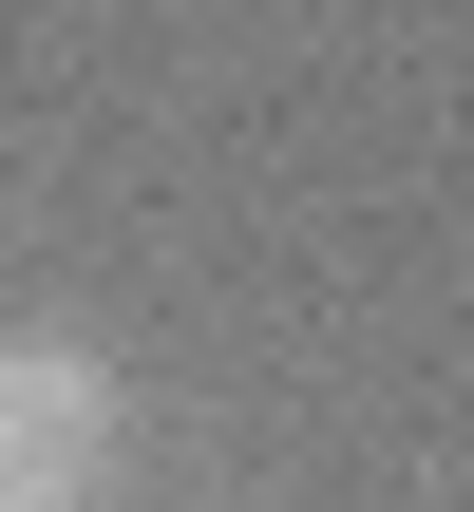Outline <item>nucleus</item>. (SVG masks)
<instances>
[{
    "label": "nucleus",
    "instance_id": "f257e3e1",
    "mask_svg": "<svg viewBox=\"0 0 474 512\" xmlns=\"http://www.w3.org/2000/svg\"><path fill=\"white\" fill-rule=\"evenodd\" d=\"M114 456V380L76 342H0V512H76Z\"/></svg>",
    "mask_w": 474,
    "mask_h": 512
}]
</instances>
